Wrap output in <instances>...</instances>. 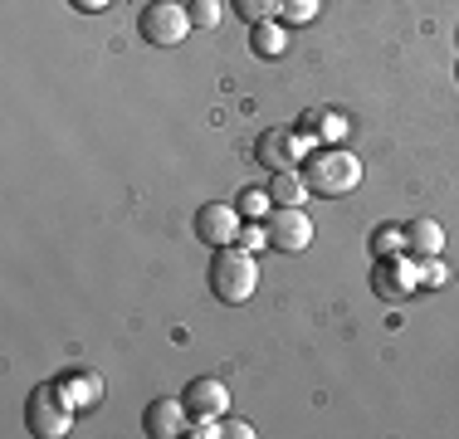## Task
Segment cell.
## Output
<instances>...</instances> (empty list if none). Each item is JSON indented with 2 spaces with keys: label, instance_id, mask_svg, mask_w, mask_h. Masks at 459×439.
I'll list each match as a JSON object with an SVG mask.
<instances>
[{
  "label": "cell",
  "instance_id": "21",
  "mask_svg": "<svg viewBox=\"0 0 459 439\" xmlns=\"http://www.w3.org/2000/svg\"><path fill=\"white\" fill-rule=\"evenodd\" d=\"M235 245L255 254V249H264V245H269V229H264V225H245V229H239V239H235Z\"/></svg>",
  "mask_w": 459,
  "mask_h": 439
},
{
  "label": "cell",
  "instance_id": "11",
  "mask_svg": "<svg viewBox=\"0 0 459 439\" xmlns=\"http://www.w3.org/2000/svg\"><path fill=\"white\" fill-rule=\"evenodd\" d=\"M406 249L415 259H435L445 249V229H440V220H430V215H415L411 225H406Z\"/></svg>",
  "mask_w": 459,
  "mask_h": 439
},
{
  "label": "cell",
  "instance_id": "17",
  "mask_svg": "<svg viewBox=\"0 0 459 439\" xmlns=\"http://www.w3.org/2000/svg\"><path fill=\"white\" fill-rule=\"evenodd\" d=\"M279 15L289 20V25H308V20L318 15V0H279Z\"/></svg>",
  "mask_w": 459,
  "mask_h": 439
},
{
  "label": "cell",
  "instance_id": "6",
  "mask_svg": "<svg viewBox=\"0 0 459 439\" xmlns=\"http://www.w3.org/2000/svg\"><path fill=\"white\" fill-rule=\"evenodd\" d=\"M264 229H269V249H279V254H303L313 245V220L303 215V205H274Z\"/></svg>",
  "mask_w": 459,
  "mask_h": 439
},
{
  "label": "cell",
  "instance_id": "5",
  "mask_svg": "<svg viewBox=\"0 0 459 439\" xmlns=\"http://www.w3.org/2000/svg\"><path fill=\"white\" fill-rule=\"evenodd\" d=\"M308 147H313L308 132H293V127H264V132H259V142H255V151H259L255 161H264L269 171H293L303 157H308Z\"/></svg>",
  "mask_w": 459,
  "mask_h": 439
},
{
  "label": "cell",
  "instance_id": "20",
  "mask_svg": "<svg viewBox=\"0 0 459 439\" xmlns=\"http://www.w3.org/2000/svg\"><path fill=\"white\" fill-rule=\"evenodd\" d=\"M445 279H450V269L440 263V254L420 263V283H425V288H445Z\"/></svg>",
  "mask_w": 459,
  "mask_h": 439
},
{
  "label": "cell",
  "instance_id": "9",
  "mask_svg": "<svg viewBox=\"0 0 459 439\" xmlns=\"http://www.w3.org/2000/svg\"><path fill=\"white\" fill-rule=\"evenodd\" d=\"M371 288L381 293V298H391V303H401V298H411L415 288H420V269L415 263H406V259H386L377 269V279H371Z\"/></svg>",
  "mask_w": 459,
  "mask_h": 439
},
{
  "label": "cell",
  "instance_id": "8",
  "mask_svg": "<svg viewBox=\"0 0 459 439\" xmlns=\"http://www.w3.org/2000/svg\"><path fill=\"white\" fill-rule=\"evenodd\" d=\"M225 405H230V391L225 381L215 376H195L191 386H186V410H191V420H225Z\"/></svg>",
  "mask_w": 459,
  "mask_h": 439
},
{
  "label": "cell",
  "instance_id": "23",
  "mask_svg": "<svg viewBox=\"0 0 459 439\" xmlns=\"http://www.w3.org/2000/svg\"><path fill=\"white\" fill-rule=\"evenodd\" d=\"M186 435H191V439H215V435H221V420H205V415H201V420L186 425Z\"/></svg>",
  "mask_w": 459,
  "mask_h": 439
},
{
  "label": "cell",
  "instance_id": "15",
  "mask_svg": "<svg viewBox=\"0 0 459 439\" xmlns=\"http://www.w3.org/2000/svg\"><path fill=\"white\" fill-rule=\"evenodd\" d=\"M401 249H406V229H396V225H381L377 235H371V254H377V259H396Z\"/></svg>",
  "mask_w": 459,
  "mask_h": 439
},
{
  "label": "cell",
  "instance_id": "14",
  "mask_svg": "<svg viewBox=\"0 0 459 439\" xmlns=\"http://www.w3.org/2000/svg\"><path fill=\"white\" fill-rule=\"evenodd\" d=\"M308 181H303L299 171H274V181H269V201L274 205H303L308 201Z\"/></svg>",
  "mask_w": 459,
  "mask_h": 439
},
{
  "label": "cell",
  "instance_id": "19",
  "mask_svg": "<svg viewBox=\"0 0 459 439\" xmlns=\"http://www.w3.org/2000/svg\"><path fill=\"white\" fill-rule=\"evenodd\" d=\"M239 215H249V220H264V211H269V205H274V201H269V191H239Z\"/></svg>",
  "mask_w": 459,
  "mask_h": 439
},
{
  "label": "cell",
  "instance_id": "4",
  "mask_svg": "<svg viewBox=\"0 0 459 439\" xmlns=\"http://www.w3.org/2000/svg\"><path fill=\"white\" fill-rule=\"evenodd\" d=\"M137 30H142V39H147V44L171 49V44H181L186 30H191V10L177 5V0H152V5L137 15Z\"/></svg>",
  "mask_w": 459,
  "mask_h": 439
},
{
  "label": "cell",
  "instance_id": "24",
  "mask_svg": "<svg viewBox=\"0 0 459 439\" xmlns=\"http://www.w3.org/2000/svg\"><path fill=\"white\" fill-rule=\"evenodd\" d=\"M221 435H230V439H255V425H249V420H230V415H225Z\"/></svg>",
  "mask_w": 459,
  "mask_h": 439
},
{
  "label": "cell",
  "instance_id": "13",
  "mask_svg": "<svg viewBox=\"0 0 459 439\" xmlns=\"http://www.w3.org/2000/svg\"><path fill=\"white\" fill-rule=\"evenodd\" d=\"M249 49L259 59H279L289 49V35H283V25H274V20H259V25H249Z\"/></svg>",
  "mask_w": 459,
  "mask_h": 439
},
{
  "label": "cell",
  "instance_id": "18",
  "mask_svg": "<svg viewBox=\"0 0 459 439\" xmlns=\"http://www.w3.org/2000/svg\"><path fill=\"white\" fill-rule=\"evenodd\" d=\"M191 25L195 30H215V25H221V0H191Z\"/></svg>",
  "mask_w": 459,
  "mask_h": 439
},
{
  "label": "cell",
  "instance_id": "2",
  "mask_svg": "<svg viewBox=\"0 0 459 439\" xmlns=\"http://www.w3.org/2000/svg\"><path fill=\"white\" fill-rule=\"evenodd\" d=\"M255 288H259L255 254L239 249V245H221V249H215V259H211V293H215V298L230 303V307H239V303L255 298Z\"/></svg>",
  "mask_w": 459,
  "mask_h": 439
},
{
  "label": "cell",
  "instance_id": "12",
  "mask_svg": "<svg viewBox=\"0 0 459 439\" xmlns=\"http://www.w3.org/2000/svg\"><path fill=\"white\" fill-rule=\"evenodd\" d=\"M59 386H64V395H69L74 405H83V410L103 400V381H98L93 371H64V376H59Z\"/></svg>",
  "mask_w": 459,
  "mask_h": 439
},
{
  "label": "cell",
  "instance_id": "25",
  "mask_svg": "<svg viewBox=\"0 0 459 439\" xmlns=\"http://www.w3.org/2000/svg\"><path fill=\"white\" fill-rule=\"evenodd\" d=\"M69 5H74V10H89V15H93V10H108L113 0H69Z\"/></svg>",
  "mask_w": 459,
  "mask_h": 439
},
{
  "label": "cell",
  "instance_id": "7",
  "mask_svg": "<svg viewBox=\"0 0 459 439\" xmlns=\"http://www.w3.org/2000/svg\"><path fill=\"white\" fill-rule=\"evenodd\" d=\"M195 235H201L211 249L235 245L239 239V205H225V201L201 205V211H195Z\"/></svg>",
  "mask_w": 459,
  "mask_h": 439
},
{
  "label": "cell",
  "instance_id": "10",
  "mask_svg": "<svg viewBox=\"0 0 459 439\" xmlns=\"http://www.w3.org/2000/svg\"><path fill=\"white\" fill-rule=\"evenodd\" d=\"M186 420H191L186 400H152L147 410H142V430H147L152 439H177V435H186Z\"/></svg>",
  "mask_w": 459,
  "mask_h": 439
},
{
  "label": "cell",
  "instance_id": "1",
  "mask_svg": "<svg viewBox=\"0 0 459 439\" xmlns=\"http://www.w3.org/2000/svg\"><path fill=\"white\" fill-rule=\"evenodd\" d=\"M303 181H308V191L323 195V201H342V195H352L357 185H362V161L347 147L308 151V157H303Z\"/></svg>",
  "mask_w": 459,
  "mask_h": 439
},
{
  "label": "cell",
  "instance_id": "3",
  "mask_svg": "<svg viewBox=\"0 0 459 439\" xmlns=\"http://www.w3.org/2000/svg\"><path fill=\"white\" fill-rule=\"evenodd\" d=\"M74 410H79V405L64 395L59 381H54V386H35L25 400V425H30V435H39V439H64L74 430Z\"/></svg>",
  "mask_w": 459,
  "mask_h": 439
},
{
  "label": "cell",
  "instance_id": "22",
  "mask_svg": "<svg viewBox=\"0 0 459 439\" xmlns=\"http://www.w3.org/2000/svg\"><path fill=\"white\" fill-rule=\"evenodd\" d=\"M318 132H323L327 142L347 137V117H342V113H318Z\"/></svg>",
  "mask_w": 459,
  "mask_h": 439
},
{
  "label": "cell",
  "instance_id": "16",
  "mask_svg": "<svg viewBox=\"0 0 459 439\" xmlns=\"http://www.w3.org/2000/svg\"><path fill=\"white\" fill-rule=\"evenodd\" d=\"M230 10H235L239 20H249V25H259V20L279 15V0H230Z\"/></svg>",
  "mask_w": 459,
  "mask_h": 439
}]
</instances>
